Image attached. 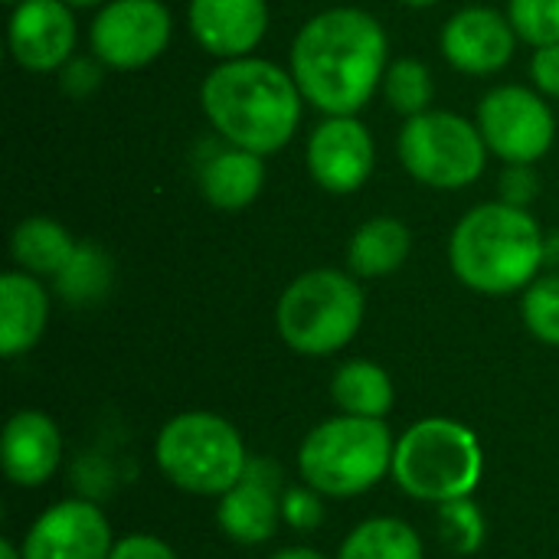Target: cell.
I'll return each mask as SVG.
<instances>
[{"mask_svg":"<svg viewBox=\"0 0 559 559\" xmlns=\"http://www.w3.org/2000/svg\"><path fill=\"white\" fill-rule=\"evenodd\" d=\"M386 69V29L357 7L321 10L292 43V75L305 102L324 115H357L383 85Z\"/></svg>","mask_w":559,"mask_h":559,"instance_id":"obj_1","label":"cell"},{"mask_svg":"<svg viewBox=\"0 0 559 559\" xmlns=\"http://www.w3.org/2000/svg\"><path fill=\"white\" fill-rule=\"evenodd\" d=\"M200 105L226 144L265 157L295 138L305 95L282 66L259 56H239L223 59L203 79Z\"/></svg>","mask_w":559,"mask_h":559,"instance_id":"obj_2","label":"cell"},{"mask_svg":"<svg viewBox=\"0 0 559 559\" xmlns=\"http://www.w3.org/2000/svg\"><path fill=\"white\" fill-rule=\"evenodd\" d=\"M540 223L501 200L481 203L459 219L449 239L455 278L478 295H514L544 269Z\"/></svg>","mask_w":559,"mask_h":559,"instance_id":"obj_3","label":"cell"},{"mask_svg":"<svg viewBox=\"0 0 559 559\" xmlns=\"http://www.w3.org/2000/svg\"><path fill=\"white\" fill-rule=\"evenodd\" d=\"M393 452L396 442L383 419L341 413L305 436L298 475L324 498H357L393 475Z\"/></svg>","mask_w":559,"mask_h":559,"instance_id":"obj_4","label":"cell"},{"mask_svg":"<svg viewBox=\"0 0 559 559\" xmlns=\"http://www.w3.org/2000/svg\"><path fill=\"white\" fill-rule=\"evenodd\" d=\"M485 475V452L478 436L455 419H419L393 452V481L416 501L445 504L472 498Z\"/></svg>","mask_w":559,"mask_h":559,"instance_id":"obj_5","label":"cell"},{"mask_svg":"<svg viewBox=\"0 0 559 559\" xmlns=\"http://www.w3.org/2000/svg\"><path fill=\"white\" fill-rule=\"evenodd\" d=\"M364 311L367 298L357 275L341 269H311L282 292L275 305V328L295 354L331 357L357 337Z\"/></svg>","mask_w":559,"mask_h":559,"instance_id":"obj_6","label":"cell"},{"mask_svg":"<svg viewBox=\"0 0 559 559\" xmlns=\"http://www.w3.org/2000/svg\"><path fill=\"white\" fill-rule=\"evenodd\" d=\"M154 459L164 478L197 498H223L242 481L249 452L239 429L216 413H180L157 432Z\"/></svg>","mask_w":559,"mask_h":559,"instance_id":"obj_7","label":"cell"},{"mask_svg":"<svg viewBox=\"0 0 559 559\" xmlns=\"http://www.w3.org/2000/svg\"><path fill=\"white\" fill-rule=\"evenodd\" d=\"M400 160L413 180L432 190H462L485 174L488 144L468 118L455 111H423L400 131Z\"/></svg>","mask_w":559,"mask_h":559,"instance_id":"obj_8","label":"cell"},{"mask_svg":"<svg viewBox=\"0 0 559 559\" xmlns=\"http://www.w3.org/2000/svg\"><path fill=\"white\" fill-rule=\"evenodd\" d=\"M478 131L504 164H537L557 138V118L540 92L498 85L478 105Z\"/></svg>","mask_w":559,"mask_h":559,"instance_id":"obj_9","label":"cell"},{"mask_svg":"<svg viewBox=\"0 0 559 559\" xmlns=\"http://www.w3.org/2000/svg\"><path fill=\"white\" fill-rule=\"evenodd\" d=\"M170 10L160 0H108L88 29L98 62L111 69H144L170 43Z\"/></svg>","mask_w":559,"mask_h":559,"instance_id":"obj_10","label":"cell"},{"mask_svg":"<svg viewBox=\"0 0 559 559\" xmlns=\"http://www.w3.org/2000/svg\"><path fill=\"white\" fill-rule=\"evenodd\" d=\"M111 547L105 511L82 498L49 504L20 544L23 559H108Z\"/></svg>","mask_w":559,"mask_h":559,"instance_id":"obj_11","label":"cell"},{"mask_svg":"<svg viewBox=\"0 0 559 559\" xmlns=\"http://www.w3.org/2000/svg\"><path fill=\"white\" fill-rule=\"evenodd\" d=\"M308 174L328 193H357L377 160L373 138L357 115H328L308 138Z\"/></svg>","mask_w":559,"mask_h":559,"instance_id":"obj_12","label":"cell"},{"mask_svg":"<svg viewBox=\"0 0 559 559\" xmlns=\"http://www.w3.org/2000/svg\"><path fill=\"white\" fill-rule=\"evenodd\" d=\"M10 52L26 72L62 69L75 52V16L66 0H20L7 26Z\"/></svg>","mask_w":559,"mask_h":559,"instance_id":"obj_13","label":"cell"},{"mask_svg":"<svg viewBox=\"0 0 559 559\" xmlns=\"http://www.w3.org/2000/svg\"><path fill=\"white\" fill-rule=\"evenodd\" d=\"M518 33L508 16L491 7H462L442 26L439 46L445 59L468 75H491L504 69L514 56Z\"/></svg>","mask_w":559,"mask_h":559,"instance_id":"obj_14","label":"cell"},{"mask_svg":"<svg viewBox=\"0 0 559 559\" xmlns=\"http://www.w3.org/2000/svg\"><path fill=\"white\" fill-rule=\"evenodd\" d=\"M278 468L272 462H252L239 485H233L216 508L219 531L242 547H259L275 537L282 524V491Z\"/></svg>","mask_w":559,"mask_h":559,"instance_id":"obj_15","label":"cell"},{"mask_svg":"<svg viewBox=\"0 0 559 559\" xmlns=\"http://www.w3.org/2000/svg\"><path fill=\"white\" fill-rule=\"evenodd\" d=\"M193 39L216 59L249 56L269 29L265 0H190L187 10Z\"/></svg>","mask_w":559,"mask_h":559,"instance_id":"obj_16","label":"cell"},{"mask_svg":"<svg viewBox=\"0 0 559 559\" xmlns=\"http://www.w3.org/2000/svg\"><path fill=\"white\" fill-rule=\"evenodd\" d=\"M62 462V436L59 426L39 409H20L3 426L0 465L3 475L20 488L46 485Z\"/></svg>","mask_w":559,"mask_h":559,"instance_id":"obj_17","label":"cell"},{"mask_svg":"<svg viewBox=\"0 0 559 559\" xmlns=\"http://www.w3.org/2000/svg\"><path fill=\"white\" fill-rule=\"evenodd\" d=\"M49 321V295L29 272L0 275V354L7 360L36 347Z\"/></svg>","mask_w":559,"mask_h":559,"instance_id":"obj_18","label":"cell"},{"mask_svg":"<svg viewBox=\"0 0 559 559\" xmlns=\"http://www.w3.org/2000/svg\"><path fill=\"white\" fill-rule=\"evenodd\" d=\"M265 183V164L262 154L233 147L223 141V147L200 164V193L226 213H239L262 193Z\"/></svg>","mask_w":559,"mask_h":559,"instance_id":"obj_19","label":"cell"},{"mask_svg":"<svg viewBox=\"0 0 559 559\" xmlns=\"http://www.w3.org/2000/svg\"><path fill=\"white\" fill-rule=\"evenodd\" d=\"M413 252V233L393 216L367 219L347 246V269L357 278H383L403 269Z\"/></svg>","mask_w":559,"mask_h":559,"instance_id":"obj_20","label":"cell"},{"mask_svg":"<svg viewBox=\"0 0 559 559\" xmlns=\"http://www.w3.org/2000/svg\"><path fill=\"white\" fill-rule=\"evenodd\" d=\"M75 249H79V242L69 236V229L49 216H29V219L16 223V229L10 236L13 262L20 265V272H29V275L56 278L69 265Z\"/></svg>","mask_w":559,"mask_h":559,"instance_id":"obj_21","label":"cell"},{"mask_svg":"<svg viewBox=\"0 0 559 559\" xmlns=\"http://www.w3.org/2000/svg\"><path fill=\"white\" fill-rule=\"evenodd\" d=\"M331 400L347 416L386 419V413L393 409L396 390H393L390 373L380 364L347 360L344 367H337V373L331 380Z\"/></svg>","mask_w":559,"mask_h":559,"instance_id":"obj_22","label":"cell"},{"mask_svg":"<svg viewBox=\"0 0 559 559\" xmlns=\"http://www.w3.org/2000/svg\"><path fill=\"white\" fill-rule=\"evenodd\" d=\"M423 540L419 534L400 521V518H370L364 524H357L341 550L337 559H423Z\"/></svg>","mask_w":559,"mask_h":559,"instance_id":"obj_23","label":"cell"},{"mask_svg":"<svg viewBox=\"0 0 559 559\" xmlns=\"http://www.w3.org/2000/svg\"><path fill=\"white\" fill-rule=\"evenodd\" d=\"M108 288H111V259L98 246L79 242L69 265L56 275V292L69 305H95L108 295Z\"/></svg>","mask_w":559,"mask_h":559,"instance_id":"obj_24","label":"cell"},{"mask_svg":"<svg viewBox=\"0 0 559 559\" xmlns=\"http://www.w3.org/2000/svg\"><path fill=\"white\" fill-rule=\"evenodd\" d=\"M383 95H386L390 108L406 118L429 111L432 95H436L429 66L419 59H393L383 75Z\"/></svg>","mask_w":559,"mask_h":559,"instance_id":"obj_25","label":"cell"},{"mask_svg":"<svg viewBox=\"0 0 559 559\" xmlns=\"http://www.w3.org/2000/svg\"><path fill=\"white\" fill-rule=\"evenodd\" d=\"M485 534H488L485 514L472 498L439 504V537L452 554H459V557L478 554L485 544Z\"/></svg>","mask_w":559,"mask_h":559,"instance_id":"obj_26","label":"cell"},{"mask_svg":"<svg viewBox=\"0 0 559 559\" xmlns=\"http://www.w3.org/2000/svg\"><path fill=\"white\" fill-rule=\"evenodd\" d=\"M521 314H524L527 331L537 341H544L550 347H559V275H554V272L537 275L524 288Z\"/></svg>","mask_w":559,"mask_h":559,"instance_id":"obj_27","label":"cell"},{"mask_svg":"<svg viewBox=\"0 0 559 559\" xmlns=\"http://www.w3.org/2000/svg\"><path fill=\"white\" fill-rule=\"evenodd\" d=\"M508 20L534 49L559 43V0H508Z\"/></svg>","mask_w":559,"mask_h":559,"instance_id":"obj_28","label":"cell"},{"mask_svg":"<svg viewBox=\"0 0 559 559\" xmlns=\"http://www.w3.org/2000/svg\"><path fill=\"white\" fill-rule=\"evenodd\" d=\"M324 495H318L314 488L308 485H298V488H288L282 491V521L295 531H314L321 521H324V504H321Z\"/></svg>","mask_w":559,"mask_h":559,"instance_id":"obj_29","label":"cell"},{"mask_svg":"<svg viewBox=\"0 0 559 559\" xmlns=\"http://www.w3.org/2000/svg\"><path fill=\"white\" fill-rule=\"evenodd\" d=\"M540 193V177L534 164H508L501 174V203L527 210Z\"/></svg>","mask_w":559,"mask_h":559,"instance_id":"obj_30","label":"cell"},{"mask_svg":"<svg viewBox=\"0 0 559 559\" xmlns=\"http://www.w3.org/2000/svg\"><path fill=\"white\" fill-rule=\"evenodd\" d=\"M108 559H177V554L151 534H128L121 540H115L111 557Z\"/></svg>","mask_w":559,"mask_h":559,"instance_id":"obj_31","label":"cell"},{"mask_svg":"<svg viewBox=\"0 0 559 559\" xmlns=\"http://www.w3.org/2000/svg\"><path fill=\"white\" fill-rule=\"evenodd\" d=\"M531 79L540 95L559 98V43L540 46L531 59Z\"/></svg>","mask_w":559,"mask_h":559,"instance_id":"obj_32","label":"cell"},{"mask_svg":"<svg viewBox=\"0 0 559 559\" xmlns=\"http://www.w3.org/2000/svg\"><path fill=\"white\" fill-rule=\"evenodd\" d=\"M98 82H102V69H98V62H92V59H69L66 62V72H62V88L69 92V95H88L92 88H98Z\"/></svg>","mask_w":559,"mask_h":559,"instance_id":"obj_33","label":"cell"},{"mask_svg":"<svg viewBox=\"0 0 559 559\" xmlns=\"http://www.w3.org/2000/svg\"><path fill=\"white\" fill-rule=\"evenodd\" d=\"M544 269L559 275V229L544 239Z\"/></svg>","mask_w":559,"mask_h":559,"instance_id":"obj_34","label":"cell"},{"mask_svg":"<svg viewBox=\"0 0 559 559\" xmlns=\"http://www.w3.org/2000/svg\"><path fill=\"white\" fill-rule=\"evenodd\" d=\"M269 559H328V557H324V554H318V550H311V547H285V550L272 554Z\"/></svg>","mask_w":559,"mask_h":559,"instance_id":"obj_35","label":"cell"},{"mask_svg":"<svg viewBox=\"0 0 559 559\" xmlns=\"http://www.w3.org/2000/svg\"><path fill=\"white\" fill-rule=\"evenodd\" d=\"M0 559H23V550L13 540H0Z\"/></svg>","mask_w":559,"mask_h":559,"instance_id":"obj_36","label":"cell"},{"mask_svg":"<svg viewBox=\"0 0 559 559\" xmlns=\"http://www.w3.org/2000/svg\"><path fill=\"white\" fill-rule=\"evenodd\" d=\"M72 10H85V7H105V0H66Z\"/></svg>","mask_w":559,"mask_h":559,"instance_id":"obj_37","label":"cell"},{"mask_svg":"<svg viewBox=\"0 0 559 559\" xmlns=\"http://www.w3.org/2000/svg\"><path fill=\"white\" fill-rule=\"evenodd\" d=\"M400 3H406V7H413V10H426V7H432V3H439V0H400Z\"/></svg>","mask_w":559,"mask_h":559,"instance_id":"obj_38","label":"cell"},{"mask_svg":"<svg viewBox=\"0 0 559 559\" xmlns=\"http://www.w3.org/2000/svg\"><path fill=\"white\" fill-rule=\"evenodd\" d=\"M3 3H20V0H3Z\"/></svg>","mask_w":559,"mask_h":559,"instance_id":"obj_39","label":"cell"}]
</instances>
